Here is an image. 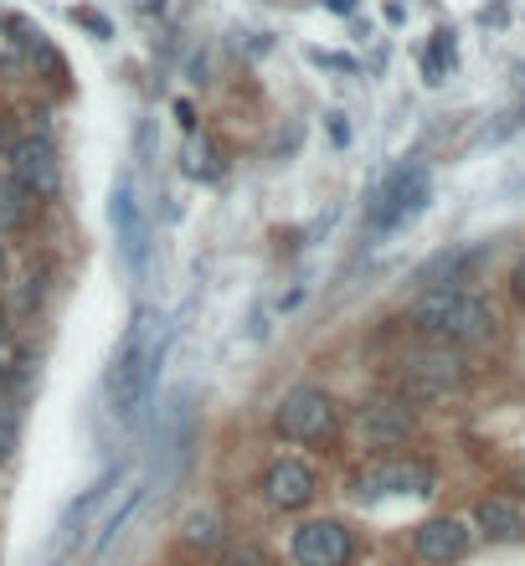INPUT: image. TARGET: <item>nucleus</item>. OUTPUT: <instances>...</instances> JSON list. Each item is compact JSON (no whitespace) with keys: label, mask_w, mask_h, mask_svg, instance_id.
<instances>
[{"label":"nucleus","mask_w":525,"mask_h":566,"mask_svg":"<svg viewBox=\"0 0 525 566\" xmlns=\"http://www.w3.org/2000/svg\"><path fill=\"white\" fill-rule=\"evenodd\" d=\"M160 355H165V319H155V314L145 310L129 325V335H124V345L114 355V372H109V397H114L118 417H135L145 407V397L155 387Z\"/></svg>","instance_id":"nucleus-1"},{"label":"nucleus","mask_w":525,"mask_h":566,"mask_svg":"<svg viewBox=\"0 0 525 566\" xmlns=\"http://www.w3.org/2000/svg\"><path fill=\"white\" fill-rule=\"evenodd\" d=\"M412 325L438 345H479L495 335V310H489V299L468 289H433L417 299Z\"/></svg>","instance_id":"nucleus-2"},{"label":"nucleus","mask_w":525,"mask_h":566,"mask_svg":"<svg viewBox=\"0 0 525 566\" xmlns=\"http://www.w3.org/2000/svg\"><path fill=\"white\" fill-rule=\"evenodd\" d=\"M423 206H428V171H423V165H402V171H391L387 186L371 201V227H376V232L408 227Z\"/></svg>","instance_id":"nucleus-3"},{"label":"nucleus","mask_w":525,"mask_h":566,"mask_svg":"<svg viewBox=\"0 0 525 566\" xmlns=\"http://www.w3.org/2000/svg\"><path fill=\"white\" fill-rule=\"evenodd\" d=\"M278 428H284V438H299V443H325L335 432V402L314 387L289 391L278 407Z\"/></svg>","instance_id":"nucleus-4"},{"label":"nucleus","mask_w":525,"mask_h":566,"mask_svg":"<svg viewBox=\"0 0 525 566\" xmlns=\"http://www.w3.org/2000/svg\"><path fill=\"white\" fill-rule=\"evenodd\" d=\"M464 387V361L448 351H428V355H412L402 366V391L417 397V402H438L448 391Z\"/></svg>","instance_id":"nucleus-5"},{"label":"nucleus","mask_w":525,"mask_h":566,"mask_svg":"<svg viewBox=\"0 0 525 566\" xmlns=\"http://www.w3.org/2000/svg\"><path fill=\"white\" fill-rule=\"evenodd\" d=\"M433 469L428 464H412V458H387L355 479V500H387V494H428Z\"/></svg>","instance_id":"nucleus-6"},{"label":"nucleus","mask_w":525,"mask_h":566,"mask_svg":"<svg viewBox=\"0 0 525 566\" xmlns=\"http://www.w3.org/2000/svg\"><path fill=\"white\" fill-rule=\"evenodd\" d=\"M350 556V536L335 520H310V526L293 530V562L299 566H346Z\"/></svg>","instance_id":"nucleus-7"},{"label":"nucleus","mask_w":525,"mask_h":566,"mask_svg":"<svg viewBox=\"0 0 525 566\" xmlns=\"http://www.w3.org/2000/svg\"><path fill=\"white\" fill-rule=\"evenodd\" d=\"M11 165H16V186L26 196H52L58 191V150L47 144V139H21L16 150H11Z\"/></svg>","instance_id":"nucleus-8"},{"label":"nucleus","mask_w":525,"mask_h":566,"mask_svg":"<svg viewBox=\"0 0 525 566\" xmlns=\"http://www.w3.org/2000/svg\"><path fill=\"white\" fill-rule=\"evenodd\" d=\"M263 489H268L273 505L299 510L314 500V474H310V464H299V458H278V464L263 474Z\"/></svg>","instance_id":"nucleus-9"},{"label":"nucleus","mask_w":525,"mask_h":566,"mask_svg":"<svg viewBox=\"0 0 525 566\" xmlns=\"http://www.w3.org/2000/svg\"><path fill=\"white\" fill-rule=\"evenodd\" d=\"M468 551V526L464 520H428V526L417 530V556L433 566H448L459 562Z\"/></svg>","instance_id":"nucleus-10"},{"label":"nucleus","mask_w":525,"mask_h":566,"mask_svg":"<svg viewBox=\"0 0 525 566\" xmlns=\"http://www.w3.org/2000/svg\"><path fill=\"white\" fill-rule=\"evenodd\" d=\"M109 222H114V232H118V242H124L129 263H139V257H145V222H139V201H135V186H129V180H118L114 186Z\"/></svg>","instance_id":"nucleus-11"},{"label":"nucleus","mask_w":525,"mask_h":566,"mask_svg":"<svg viewBox=\"0 0 525 566\" xmlns=\"http://www.w3.org/2000/svg\"><path fill=\"white\" fill-rule=\"evenodd\" d=\"M361 432H366L371 443H402L412 432V417L397 407H371V412H361Z\"/></svg>","instance_id":"nucleus-12"},{"label":"nucleus","mask_w":525,"mask_h":566,"mask_svg":"<svg viewBox=\"0 0 525 566\" xmlns=\"http://www.w3.org/2000/svg\"><path fill=\"white\" fill-rule=\"evenodd\" d=\"M479 530L495 536V541H515V536L525 530V520L510 500H485V505H479Z\"/></svg>","instance_id":"nucleus-13"},{"label":"nucleus","mask_w":525,"mask_h":566,"mask_svg":"<svg viewBox=\"0 0 525 566\" xmlns=\"http://www.w3.org/2000/svg\"><path fill=\"white\" fill-rule=\"evenodd\" d=\"M21 216H26V191L16 180H0V232H11Z\"/></svg>","instance_id":"nucleus-14"},{"label":"nucleus","mask_w":525,"mask_h":566,"mask_svg":"<svg viewBox=\"0 0 525 566\" xmlns=\"http://www.w3.org/2000/svg\"><path fill=\"white\" fill-rule=\"evenodd\" d=\"M453 62V41H448V32H438V41H433V52L423 58V73H428V83H443V67Z\"/></svg>","instance_id":"nucleus-15"},{"label":"nucleus","mask_w":525,"mask_h":566,"mask_svg":"<svg viewBox=\"0 0 525 566\" xmlns=\"http://www.w3.org/2000/svg\"><path fill=\"white\" fill-rule=\"evenodd\" d=\"M21 67H26V47L11 32H0V78H16Z\"/></svg>","instance_id":"nucleus-16"},{"label":"nucleus","mask_w":525,"mask_h":566,"mask_svg":"<svg viewBox=\"0 0 525 566\" xmlns=\"http://www.w3.org/2000/svg\"><path fill=\"white\" fill-rule=\"evenodd\" d=\"M186 541H191V546H216V515L212 510L186 520Z\"/></svg>","instance_id":"nucleus-17"},{"label":"nucleus","mask_w":525,"mask_h":566,"mask_svg":"<svg viewBox=\"0 0 525 566\" xmlns=\"http://www.w3.org/2000/svg\"><path fill=\"white\" fill-rule=\"evenodd\" d=\"M186 171H191V176H216V160H212V144H207V139H201V144H191Z\"/></svg>","instance_id":"nucleus-18"},{"label":"nucleus","mask_w":525,"mask_h":566,"mask_svg":"<svg viewBox=\"0 0 525 566\" xmlns=\"http://www.w3.org/2000/svg\"><path fill=\"white\" fill-rule=\"evenodd\" d=\"M78 21L88 26V32H93V37H109V21L98 16V11H78Z\"/></svg>","instance_id":"nucleus-19"},{"label":"nucleus","mask_w":525,"mask_h":566,"mask_svg":"<svg viewBox=\"0 0 525 566\" xmlns=\"http://www.w3.org/2000/svg\"><path fill=\"white\" fill-rule=\"evenodd\" d=\"M222 566H263V556H258V551L248 546V551H233V556H227Z\"/></svg>","instance_id":"nucleus-20"},{"label":"nucleus","mask_w":525,"mask_h":566,"mask_svg":"<svg viewBox=\"0 0 525 566\" xmlns=\"http://www.w3.org/2000/svg\"><path fill=\"white\" fill-rule=\"evenodd\" d=\"M510 284H515V299H521V304H525V257H521V263H515V278H510Z\"/></svg>","instance_id":"nucleus-21"},{"label":"nucleus","mask_w":525,"mask_h":566,"mask_svg":"<svg viewBox=\"0 0 525 566\" xmlns=\"http://www.w3.org/2000/svg\"><path fill=\"white\" fill-rule=\"evenodd\" d=\"M11 453V428H0V458Z\"/></svg>","instance_id":"nucleus-22"},{"label":"nucleus","mask_w":525,"mask_h":566,"mask_svg":"<svg viewBox=\"0 0 525 566\" xmlns=\"http://www.w3.org/2000/svg\"><path fill=\"white\" fill-rule=\"evenodd\" d=\"M330 5H335V11H350V5H355V0H330Z\"/></svg>","instance_id":"nucleus-23"},{"label":"nucleus","mask_w":525,"mask_h":566,"mask_svg":"<svg viewBox=\"0 0 525 566\" xmlns=\"http://www.w3.org/2000/svg\"><path fill=\"white\" fill-rule=\"evenodd\" d=\"M0 387H5V355H0Z\"/></svg>","instance_id":"nucleus-24"}]
</instances>
